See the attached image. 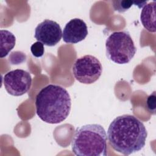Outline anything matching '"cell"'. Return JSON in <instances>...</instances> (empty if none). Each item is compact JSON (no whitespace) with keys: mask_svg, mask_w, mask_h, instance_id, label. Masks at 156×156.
<instances>
[{"mask_svg":"<svg viewBox=\"0 0 156 156\" xmlns=\"http://www.w3.org/2000/svg\"><path fill=\"white\" fill-rule=\"evenodd\" d=\"M107 136L115 151L129 155L144 147L147 132L144 124L136 117L122 115L110 123Z\"/></svg>","mask_w":156,"mask_h":156,"instance_id":"1","label":"cell"},{"mask_svg":"<svg viewBox=\"0 0 156 156\" xmlns=\"http://www.w3.org/2000/svg\"><path fill=\"white\" fill-rule=\"evenodd\" d=\"M38 116L49 124H58L65 121L71 108V97L63 87L49 84L43 88L35 99Z\"/></svg>","mask_w":156,"mask_h":156,"instance_id":"2","label":"cell"},{"mask_svg":"<svg viewBox=\"0 0 156 156\" xmlns=\"http://www.w3.org/2000/svg\"><path fill=\"white\" fill-rule=\"evenodd\" d=\"M107 140L106 132L101 125L86 124L76 129L72 151L77 156H106Z\"/></svg>","mask_w":156,"mask_h":156,"instance_id":"3","label":"cell"},{"mask_svg":"<svg viewBox=\"0 0 156 156\" xmlns=\"http://www.w3.org/2000/svg\"><path fill=\"white\" fill-rule=\"evenodd\" d=\"M106 55L118 64L128 63L134 57L136 48L127 31H116L111 34L105 41Z\"/></svg>","mask_w":156,"mask_h":156,"instance_id":"4","label":"cell"},{"mask_svg":"<svg viewBox=\"0 0 156 156\" xmlns=\"http://www.w3.org/2000/svg\"><path fill=\"white\" fill-rule=\"evenodd\" d=\"M72 71L75 79L84 84H91L100 77L102 66L100 61L94 56L85 55L76 60Z\"/></svg>","mask_w":156,"mask_h":156,"instance_id":"5","label":"cell"},{"mask_svg":"<svg viewBox=\"0 0 156 156\" xmlns=\"http://www.w3.org/2000/svg\"><path fill=\"white\" fill-rule=\"evenodd\" d=\"M30 74L23 69H16L7 72L3 77V84L7 92L14 96L26 93L32 85Z\"/></svg>","mask_w":156,"mask_h":156,"instance_id":"6","label":"cell"},{"mask_svg":"<svg viewBox=\"0 0 156 156\" xmlns=\"http://www.w3.org/2000/svg\"><path fill=\"white\" fill-rule=\"evenodd\" d=\"M34 37L38 41L42 43L44 45L54 46L60 41L62 30L57 22L47 19L36 27Z\"/></svg>","mask_w":156,"mask_h":156,"instance_id":"7","label":"cell"},{"mask_svg":"<svg viewBox=\"0 0 156 156\" xmlns=\"http://www.w3.org/2000/svg\"><path fill=\"white\" fill-rule=\"evenodd\" d=\"M88 33L85 21L80 18H73L66 24L63 29V40L66 43L76 44L83 40Z\"/></svg>","mask_w":156,"mask_h":156,"instance_id":"8","label":"cell"},{"mask_svg":"<svg viewBox=\"0 0 156 156\" xmlns=\"http://www.w3.org/2000/svg\"><path fill=\"white\" fill-rule=\"evenodd\" d=\"M140 20L147 30L150 32H155V1L144 5L141 12Z\"/></svg>","mask_w":156,"mask_h":156,"instance_id":"9","label":"cell"},{"mask_svg":"<svg viewBox=\"0 0 156 156\" xmlns=\"http://www.w3.org/2000/svg\"><path fill=\"white\" fill-rule=\"evenodd\" d=\"M1 54L2 58L6 57L14 48L16 43L15 36L7 30L1 29Z\"/></svg>","mask_w":156,"mask_h":156,"instance_id":"10","label":"cell"},{"mask_svg":"<svg viewBox=\"0 0 156 156\" xmlns=\"http://www.w3.org/2000/svg\"><path fill=\"white\" fill-rule=\"evenodd\" d=\"M113 7L115 11L118 12H124L130 8L133 4H135V1H113Z\"/></svg>","mask_w":156,"mask_h":156,"instance_id":"11","label":"cell"},{"mask_svg":"<svg viewBox=\"0 0 156 156\" xmlns=\"http://www.w3.org/2000/svg\"><path fill=\"white\" fill-rule=\"evenodd\" d=\"M30 51L34 57H40L43 55L44 52V44L40 41L35 42L30 46Z\"/></svg>","mask_w":156,"mask_h":156,"instance_id":"12","label":"cell"},{"mask_svg":"<svg viewBox=\"0 0 156 156\" xmlns=\"http://www.w3.org/2000/svg\"><path fill=\"white\" fill-rule=\"evenodd\" d=\"M147 108L149 112L153 114H155V108H156V95L155 91H154L151 95H149L146 101Z\"/></svg>","mask_w":156,"mask_h":156,"instance_id":"13","label":"cell"}]
</instances>
